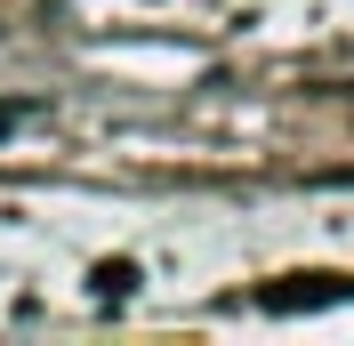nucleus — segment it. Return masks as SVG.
Here are the masks:
<instances>
[{"mask_svg": "<svg viewBox=\"0 0 354 346\" xmlns=\"http://www.w3.org/2000/svg\"><path fill=\"white\" fill-rule=\"evenodd\" d=\"M88 290H97L105 306H113V298H129V290H137V266H129V258H105L97 274H88Z\"/></svg>", "mask_w": 354, "mask_h": 346, "instance_id": "obj_2", "label": "nucleus"}, {"mask_svg": "<svg viewBox=\"0 0 354 346\" xmlns=\"http://www.w3.org/2000/svg\"><path fill=\"white\" fill-rule=\"evenodd\" d=\"M346 298H354V274H282L258 290L266 314H322V306H346Z\"/></svg>", "mask_w": 354, "mask_h": 346, "instance_id": "obj_1", "label": "nucleus"}, {"mask_svg": "<svg viewBox=\"0 0 354 346\" xmlns=\"http://www.w3.org/2000/svg\"><path fill=\"white\" fill-rule=\"evenodd\" d=\"M8 129H17V105H0V137H8Z\"/></svg>", "mask_w": 354, "mask_h": 346, "instance_id": "obj_3", "label": "nucleus"}]
</instances>
